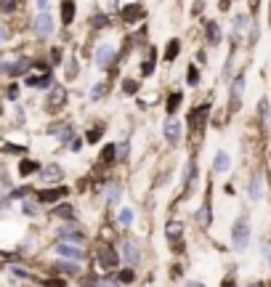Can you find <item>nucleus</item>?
<instances>
[{
  "instance_id": "nucleus-13",
  "label": "nucleus",
  "mask_w": 271,
  "mask_h": 287,
  "mask_svg": "<svg viewBox=\"0 0 271 287\" xmlns=\"http://www.w3.org/2000/svg\"><path fill=\"white\" fill-rule=\"evenodd\" d=\"M35 32L40 37H48L51 32H54V19H51V14H40L35 19Z\"/></svg>"
},
{
  "instance_id": "nucleus-43",
  "label": "nucleus",
  "mask_w": 271,
  "mask_h": 287,
  "mask_svg": "<svg viewBox=\"0 0 271 287\" xmlns=\"http://www.w3.org/2000/svg\"><path fill=\"white\" fill-rule=\"evenodd\" d=\"M80 287H98V279H93V277H85Z\"/></svg>"
},
{
  "instance_id": "nucleus-42",
  "label": "nucleus",
  "mask_w": 271,
  "mask_h": 287,
  "mask_svg": "<svg viewBox=\"0 0 271 287\" xmlns=\"http://www.w3.org/2000/svg\"><path fill=\"white\" fill-rule=\"evenodd\" d=\"M128 149H130V146H128V141H122L120 146H117V154H120V160L128 157Z\"/></svg>"
},
{
  "instance_id": "nucleus-10",
  "label": "nucleus",
  "mask_w": 271,
  "mask_h": 287,
  "mask_svg": "<svg viewBox=\"0 0 271 287\" xmlns=\"http://www.w3.org/2000/svg\"><path fill=\"white\" fill-rule=\"evenodd\" d=\"M56 253H59L61 258H72V260H83V258H85V250H83V247L67 245V242H59V245H56Z\"/></svg>"
},
{
  "instance_id": "nucleus-24",
  "label": "nucleus",
  "mask_w": 271,
  "mask_h": 287,
  "mask_svg": "<svg viewBox=\"0 0 271 287\" xmlns=\"http://www.w3.org/2000/svg\"><path fill=\"white\" fill-rule=\"evenodd\" d=\"M120 194H122L120 186H117V184H109L107 192H104V202H107V205H115V202L120 200Z\"/></svg>"
},
{
  "instance_id": "nucleus-49",
  "label": "nucleus",
  "mask_w": 271,
  "mask_h": 287,
  "mask_svg": "<svg viewBox=\"0 0 271 287\" xmlns=\"http://www.w3.org/2000/svg\"><path fill=\"white\" fill-rule=\"evenodd\" d=\"M263 258H266L269 266H271V247H263Z\"/></svg>"
},
{
  "instance_id": "nucleus-7",
  "label": "nucleus",
  "mask_w": 271,
  "mask_h": 287,
  "mask_svg": "<svg viewBox=\"0 0 271 287\" xmlns=\"http://www.w3.org/2000/svg\"><path fill=\"white\" fill-rule=\"evenodd\" d=\"M120 258H122L128 266H138V263H141V250H138V245L133 242V239H125V242H122Z\"/></svg>"
},
{
  "instance_id": "nucleus-5",
  "label": "nucleus",
  "mask_w": 271,
  "mask_h": 287,
  "mask_svg": "<svg viewBox=\"0 0 271 287\" xmlns=\"http://www.w3.org/2000/svg\"><path fill=\"white\" fill-rule=\"evenodd\" d=\"M208 112H210V107L208 104H202V107H197L194 112L189 115V128H191V133H194V139H200L205 122H208Z\"/></svg>"
},
{
  "instance_id": "nucleus-30",
  "label": "nucleus",
  "mask_w": 271,
  "mask_h": 287,
  "mask_svg": "<svg viewBox=\"0 0 271 287\" xmlns=\"http://www.w3.org/2000/svg\"><path fill=\"white\" fill-rule=\"evenodd\" d=\"M178 107H181V93H170V99H168V115L173 117Z\"/></svg>"
},
{
  "instance_id": "nucleus-20",
  "label": "nucleus",
  "mask_w": 271,
  "mask_h": 287,
  "mask_svg": "<svg viewBox=\"0 0 271 287\" xmlns=\"http://www.w3.org/2000/svg\"><path fill=\"white\" fill-rule=\"evenodd\" d=\"M54 271L61 274V277H75V274H80V266L77 263H56Z\"/></svg>"
},
{
  "instance_id": "nucleus-28",
  "label": "nucleus",
  "mask_w": 271,
  "mask_h": 287,
  "mask_svg": "<svg viewBox=\"0 0 271 287\" xmlns=\"http://www.w3.org/2000/svg\"><path fill=\"white\" fill-rule=\"evenodd\" d=\"M115 279H117L120 285H130V282L136 279V274H133V269H122V271H117Z\"/></svg>"
},
{
  "instance_id": "nucleus-4",
  "label": "nucleus",
  "mask_w": 271,
  "mask_h": 287,
  "mask_svg": "<svg viewBox=\"0 0 271 287\" xmlns=\"http://www.w3.org/2000/svg\"><path fill=\"white\" fill-rule=\"evenodd\" d=\"M59 237H61L64 242H72V245L80 247V245L85 242V229H83V226H77V221H69L67 226H61Z\"/></svg>"
},
{
  "instance_id": "nucleus-18",
  "label": "nucleus",
  "mask_w": 271,
  "mask_h": 287,
  "mask_svg": "<svg viewBox=\"0 0 271 287\" xmlns=\"http://www.w3.org/2000/svg\"><path fill=\"white\" fill-rule=\"evenodd\" d=\"M98 160H101V165H112V162L117 160V146L115 144H107V146L101 149V154H98Z\"/></svg>"
},
{
  "instance_id": "nucleus-12",
  "label": "nucleus",
  "mask_w": 271,
  "mask_h": 287,
  "mask_svg": "<svg viewBox=\"0 0 271 287\" xmlns=\"http://www.w3.org/2000/svg\"><path fill=\"white\" fill-rule=\"evenodd\" d=\"M112 61H115V48H112V45H98V51H96V64H98L101 69H107Z\"/></svg>"
},
{
  "instance_id": "nucleus-23",
  "label": "nucleus",
  "mask_w": 271,
  "mask_h": 287,
  "mask_svg": "<svg viewBox=\"0 0 271 287\" xmlns=\"http://www.w3.org/2000/svg\"><path fill=\"white\" fill-rule=\"evenodd\" d=\"M261 194H263V178L261 175H253V181H250V200H261Z\"/></svg>"
},
{
  "instance_id": "nucleus-11",
  "label": "nucleus",
  "mask_w": 271,
  "mask_h": 287,
  "mask_svg": "<svg viewBox=\"0 0 271 287\" xmlns=\"http://www.w3.org/2000/svg\"><path fill=\"white\" fill-rule=\"evenodd\" d=\"M35 61H30V58H22V61H0V72H5V75H22V72H27Z\"/></svg>"
},
{
  "instance_id": "nucleus-34",
  "label": "nucleus",
  "mask_w": 271,
  "mask_h": 287,
  "mask_svg": "<svg viewBox=\"0 0 271 287\" xmlns=\"http://www.w3.org/2000/svg\"><path fill=\"white\" fill-rule=\"evenodd\" d=\"M16 8V0H0V11H5V14H11V11Z\"/></svg>"
},
{
  "instance_id": "nucleus-19",
  "label": "nucleus",
  "mask_w": 271,
  "mask_h": 287,
  "mask_svg": "<svg viewBox=\"0 0 271 287\" xmlns=\"http://www.w3.org/2000/svg\"><path fill=\"white\" fill-rule=\"evenodd\" d=\"M37 171H40V165H37L35 160H30V157H24L22 162H19V175H22V178H24V175L37 173Z\"/></svg>"
},
{
  "instance_id": "nucleus-16",
  "label": "nucleus",
  "mask_w": 271,
  "mask_h": 287,
  "mask_svg": "<svg viewBox=\"0 0 271 287\" xmlns=\"http://www.w3.org/2000/svg\"><path fill=\"white\" fill-rule=\"evenodd\" d=\"M51 215H54V218H67V221H75V207L64 202V205H56L54 210H51Z\"/></svg>"
},
{
  "instance_id": "nucleus-17",
  "label": "nucleus",
  "mask_w": 271,
  "mask_h": 287,
  "mask_svg": "<svg viewBox=\"0 0 271 287\" xmlns=\"http://www.w3.org/2000/svg\"><path fill=\"white\" fill-rule=\"evenodd\" d=\"M40 175L45 181H59V178H64V171L59 165H45V168H40Z\"/></svg>"
},
{
  "instance_id": "nucleus-1",
  "label": "nucleus",
  "mask_w": 271,
  "mask_h": 287,
  "mask_svg": "<svg viewBox=\"0 0 271 287\" xmlns=\"http://www.w3.org/2000/svg\"><path fill=\"white\" fill-rule=\"evenodd\" d=\"M247 245H250V221L240 218L234 224V229H231V247L237 253H242V250H247Z\"/></svg>"
},
{
  "instance_id": "nucleus-45",
  "label": "nucleus",
  "mask_w": 271,
  "mask_h": 287,
  "mask_svg": "<svg viewBox=\"0 0 271 287\" xmlns=\"http://www.w3.org/2000/svg\"><path fill=\"white\" fill-rule=\"evenodd\" d=\"M104 24H109L107 16H96V19H93V27H104Z\"/></svg>"
},
{
  "instance_id": "nucleus-3",
  "label": "nucleus",
  "mask_w": 271,
  "mask_h": 287,
  "mask_svg": "<svg viewBox=\"0 0 271 287\" xmlns=\"http://www.w3.org/2000/svg\"><path fill=\"white\" fill-rule=\"evenodd\" d=\"M67 194H69L67 186H54V189H40V192H35V197H37V205H54V202L67 200Z\"/></svg>"
},
{
  "instance_id": "nucleus-31",
  "label": "nucleus",
  "mask_w": 271,
  "mask_h": 287,
  "mask_svg": "<svg viewBox=\"0 0 271 287\" xmlns=\"http://www.w3.org/2000/svg\"><path fill=\"white\" fill-rule=\"evenodd\" d=\"M186 83H189V86H197V83H200V72H197L194 67L186 69Z\"/></svg>"
},
{
  "instance_id": "nucleus-51",
  "label": "nucleus",
  "mask_w": 271,
  "mask_h": 287,
  "mask_svg": "<svg viewBox=\"0 0 271 287\" xmlns=\"http://www.w3.org/2000/svg\"><path fill=\"white\" fill-rule=\"evenodd\" d=\"M5 37H8V32H5L3 27H0V43H3V40H5Z\"/></svg>"
},
{
  "instance_id": "nucleus-21",
  "label": "nucleus",
  "mask_w": 271,
  "mask_h": 287,
  "mask_svg": "<svg viewBox=\"0 0 271 287\" xmlns=\"http://www.w3.org/2000/svg\"><path fill=\"white\" fill-rule=\"evenodd\" d=\"M75 19V0H61V22L69 24Z\"/></svg>"
},
{
  "instance_id": "nucleus-27",
  "label": "nucleus",
  "mask_w": 271,
  "mask_h": 287,
  "mask_svg": "<svg viewBox=\"0 0 271 287\" xmlns=\"http://www.w3.org/2000/svg\"><path fill=\"white\" fill-rule=\"evenodd\" d=\"M27 83L30 88H45V86H51V75H43V77H27Z\"/></svg>"
},
{
  "instance_id": "nucleus-33",
  "label": "nucleus",
  "mask_w": 271,
  "mask_h": 287,
  "mask_svg": "<svg viewBox=\"0 0 271 287\" xmlns=\"http://www.w3.org/2000/svg\"><path fill=\"white\" fill-rule=\"evenodd\" d=\"M122 90H125V93H136V90H138V83H136V80H122Z\"/></svg>"
},
{
  "instance_id": "nucleus-48",
  "label": "nucleus",
  "mask_w": 271,
  "mask_h": 287,
  "mask_svg": "<svg viewBox=\"0 0 271 287\" xmlns=\"http://www.w3.org/2000/svg\"><path fill=\"white\" fill-rule=\"evenodd\" d=\"M37 8H40V14H48V0H37Z\"/></svg>"
},
{
  "instance_id": "nucleus-32",
  "label": "nucleus",
  "mask_w": 271,
  "mask_h": 287,
  "mask_svg": "<svg viewBox=\"0 0 271 287\" xmlns=\"http://www.w3.org/2000/svg\"><path fill=\"white\" fill-rule=\"evenodd\" d=\"M141 72H144V75H151V72H154V54H149V58H147V61H144Z\"/></svg>"
},
{
  "instance_id": "nucleus-35",
  "label": "nucleus",
  "mask_w": 271,
  "mask_h": 287,
  "mask_svg": "<svg viewBox=\"0 0 271 287\" xmlns=\"http://www.w3.org/2000/svg\"><path fill=\"white\" fill-rule=\"evenodd\" d=\"M258 112H261V120H269V101L261 99V104H258Z\"/></svg>"
},
{
  "instance_id": "nucleus-52",
  "label": "nucleus",
  "mask_w": 271,
  "mask_h": 287,
  "mask_svg": "<svg viewBox=\"0 0 271 287\" xmlns=\"http://www.w3.org/2000/svg\"><path fill=\"white\" fill-rule=\"evenodd\" d=\"M247 287H263V285H261V282H250Z\"/></svg>"
},
{
  "instance_id": "nucleus-25",
  "label": "nucleus",
  "mask_w": 271,
  "mask_h": 287,
  "mask_svg": "<svg viewBox=\"0 0 271 287\" xmlns=\"http://www.w3.org/2000/svg\"><path fill=\"white\" fill-rule=\"evenodd\" d=\"M117 224L120 226H133V210H130V207H122V210L117 213Z\"/></svg>"
},
{
  "instance_id": "nucleus-44",
  "label": "nucleus",
  "mask_w": 271,
  "mask_h": 287,
  "mask_svg": "<svg viewBox=\"0 0 271 287\" xmlns=\"http://www.w3.org/2000/svg\"><path fill=\"white\" fill-rule=\"evenodd\" d=\"M244 27H247V19H244V16H237V32H242Z\"/></svg>"
},
{
  "instance_id": "nucleus-39",
  "label": "nucleus",
  "mask_w": 271,
  "mask_h": 287,
  "mask_svg": "<svg viewBox=\"0 0 271 287\" xmlns=\"http://www.w3.org/2000/svg\"><path fill=\"white\" fill-rule=\"evenodd\" d=\"M43 287H67V282L64 279H45Z\"/></svg>"
},
{
  "instance_id": "nucleus-22",
  "label": "nucleus",
  "mask_w": 271,
  "mask_h": 287,
  "mask_svg": "<svg viewBox=\"0 0 271 287\" xmlns=\"http://www.w3.org/2000/svg\"><path fill=\"white\" fill-rule=\"evenodd\" d=\"M122 16L125 22H138V19H144V8L141 5H128V8H122Z\"/></svg>"
},
{
  "instance_id": "nucleus-47",
  "label": "nucleus",
  "mask_w": 271,
  "mask_h": 287,
  "mask_svg": "<svg viewBox=\"0 0 271 287\" xmlns=\"http://www.w3.org/2000/svg\"><path fill=\"white\" fill-rule=\"evenodd\" d=\"M24 210H27L30 215H35L37 213V205H35V202H27V205H24Z\"/></svg>"
},
{
  "instance_id": "nucleus-26",
  "label": "nucleus",
  "mask_w": 271,
  "mask_h": 287,
  "mask_svg": "<svg viewBox=\"0 0 271 287\" xmlns=\"http://www.w3.org/2000/svg\"><path fill=\"white\" fill-rule=\"evenodd\" d=\"M178 48H181V43H178L176 37H173V40L165 45V61H173V58L178 56Z\"/></svg>"
},
{
  "instance_id": "nucleus-40",
  "label": "nucleus",
  "mask_w": 271,
  "mask_h": 287,
  "mask_svg": "<svg viewBox=\"0 0 271 287\" xmlns=\"http://www.w3.org/2000/svg\"><path fill=\"white\" fill-rule=\"evenodd\" d=\"M98 287H125V285H120L117 279H101V282H98Z\"/></svg>"
},
{
  "instance_id": "nucleus-9",
  "label": "nucleus",
  "mask_w": 271,
  "mask_h": 287,
  "mask_svg": "<svg viewBox=\"0 0 271 287\" xmlns=\"http://www.w3.org/2000/svg\"><path fill=\"white\" fill-rule=\"evenodd\" d=\"M64 104H67V90H64V88H56V90H51L48 99H45V109H48V112H59Z\"/></svg>"
},
{
  "instance_id": "nucleus-50",
  "label": "nucleus",
  "mask_w": 271,
  "mask_h": 287,
  "mask_svg": "<svg viewBox=\"0 0 271 287\" xmlns=\"http://www.w3.org/2000/svg\"><path fill=\"white\" fill-rule=\"evenodd\" d=\"M221 287H237V285H234V279H223Z\"/></svg>"
},
{
  "instance_id": "nucleus-2",
  "label": "nucleus",
  "mask_w": 271,
  "mask_h": 287,
  "mask_svg": "<svg viewBox=\"0 0 271 287\" xmlns=\"http://www.w3.org/2000/svg\"><path fill=\"white\" fill-rule=\"evenodd\" d=\"M96 263L101 266L104 271H115L117 266H120V256H117L115 247L101 245V247H98V256H96Z\"/></svg>"
},
{
  "instance_id": "nucleus-37",
  "label": "nucleus",
  "mask_w": 271,
  "mask_h": 287,
  "mask_svg": "<svg viewBox=\"0 0 271 287\" xmlns=\"http://www.w3.org/2000/svg\"><path fill=\"white\" fill-rule=\"evenodd\" d=\"M98 139H101V128H93V130H88V144H96Z\"/></svg>"
},
{
  "instance_id": "nucleus-41",
  "label": "nucleus",
  "mask_w": 271,
  "mask_h": 287,
  "mask_svg": "<svg viewBox=\"0 0 271 287\" xmlns=\"http://www.w3.org/2000/svg\"><path fill=\"white\" fill-rule=\"evenodd\" d=\"M3 152H8V154H24V149H22V146H11V144H5Z\"/></svg>"
},
{
  "instance_id": "nucleus-14",
  "label": "nucleus",
  "mask_w": 271,
  "mask_h": 287,
  "mask_svg": "<svg viewBox=\"0 0 271 287\" xmlns=\"http://www.w3.org/2000/svg\"><path fill=\"white\" fill-rule=\"evenodd\" d=\"M242 90H244V77L240 75V77L234 80V86H231V109L240 107V101H242Z\"/></svg>"
},
{
  "instance_id": "nucleus-8",
  "label": "nucleus",
  "mask_w": 271,
  "mask_h": 287,
  "mask_svg": "<svg viewBox=\"0 0 271 287\" xmlns=\"http://www.w3.org/2000/svg\"><path fill=\"white\" fill-rule=\"evenodd\" d=\"M162 133H165V139H168L170 146H176V144L181 141V122H178L176 117H168V120H165Z\"/></svg>"
},
{
  "instance_id": "nucleus-36",
  "label": "nucleus",
  "mask_w": 271,
  "mask_h": 287,
  "mask_svg": "<svg viewBox=\"0 0 271 287\" xmlns=\"http://www.w3.org/2000/svg\"><path fill=\"white\" fill-rule=\"evenodd\" d=\"M104 90H107V83H98V86L93 88V93H90V99H101Z\"/></svg>"
},
{
  "instance_id": "nucleus-38",
  "label": "nucleus",
  "mask_w": 271,
  "mask_h": 287,
  "mask_svg": "<svg viewBox=\"0 0 271 287\" xmlns=\"http://www.w3.org/2000/svg\"><path fill=\"white\" fill-rule=\"evenodd\" d=\"M11 271L16 274V277H22V279H32V274L27 269H19V266H11Z\"/></svg>"
},
{
  "instance_id": "nucleus-46",
  "label": "nucleus",
  "mask_w": 271,
  "mask_h": 287,
  "mask_svg": "<svg viewBox=\"0 0 271 287\" xmlns=\"http://www.w3.org/2000/svg\"><path fill=\"white\" fill-rule=\"evenodd\" d=\"M51 61H54V64H59V61H61V51H59V48H54V51H51Z\"/></svg>"
},
{
  "instance_id": "nucleus-29",
  "label": "nucleus",
  "mask_w": 271,
  "mask_h": 287,
  "mask_svg": "<svg viewBox=\"0 0 271 287\" xmlns=\"http://www.w3.org/2000/svg\"><path fill=\"white\" fill-rule=\"evenodd\" d=\"M208 40L213 43V45L221 40V27H218L215 22H210V24H208Z\"/></svg>"
},
{
  "instance_id": "nucleus-15",
  "label": "nucleus",
  "mask_w": 271,
  "mask_h": 287,
  "mask_svg": "<svg viewBox=\"0 0 271 287\" xmlns=\"http://www.w3.org/2000/svg\"><path fill=\"white\" fill-rule=\"evenodd\" d=\"M229 168H231V157H229L226 152H218L215 160H213V171L215 173H226Z\"/></svg>"
},
{
  "instance_id": "nucleus-6",
  "label": "nucleus",
  "mask_w": 271,
  "mask_h": 287,
  "mask_svg": "<svg viewBox=\"0 0 271 287\" xmlns=\"http://www.w3.org/2000/svg\"><path fill=\"white\" fill-rule=\"evenodd\" d=\"M165 237L168 242H173V250H181V242H183V224L181 221H168L165 224Z\"/></svg>"
}]
</instances>
